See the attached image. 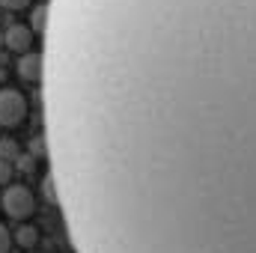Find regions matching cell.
I'll use <instances>...</instances> for the list:
<instances>
[{"label": "cell", "mask_w": 256, "mask_h": 253, "mask_svg": "<svg viewBox=\"0 0 256 253\" xmlns=\"http://www.w3.org/2000/svg\"><path fill=\"white\" fill-rule=\"evenodd\" d=\"M0 206L12 220H27L36 212V196L27 185H6L3 196H0Z\"/></svg>", "instance_id": "obj_1"}, {"label": "cell", "mask_w": 256, "mask_h": 253, "mask_svg": "<svg viewBox=\"0 0 256 253\" xmlns=\"http://www.w3.org/2000/svg\"><path fill=\"white\" fill-rule=\"evenodd\" d=\"M27 116V98L12 90V86H3L0 90V126L3 128H15L24 122Z\"/></svg>", "instance_id": "obj_2"}, {"label": "cell", "mask_w": 256, "mask_h": 253, "mask_svg": "<svg viewBox=\"0 0 256 253\" xmlns=\"http://www.w3.org/2000/svg\"><path fill=\"white\" fill-rule=\"evenodd\" d=\"M3 42H6L9 51H15L21 57V54L33 51V30L27 24H9L6 33H3Z\"/></svg>", "instance_id": "obj_3"}, {"label": "cell", "mask_w": 256, "mask_h": 253, "mask_svg": "<svg viewBox=\"0 0 256 253\" xmlns=\"http://www.w3.org/2000/svg\"><path fill=\"white\" fill-rule=\"evenodd\" d=\"M42 74H45V60H42V54H33V51H27V54H21L18 57V78L21 80H42Z\"/></svg>", "instance_id": "obj_4"}, {"label": "cell", "mask_w": 256, "mask_h": 253, "mask_svg": "<svg viewBox=\"0 0 256 253\" xmlns=\"http://www.w3.org/2000/svg\"><path fill=\"white\" fill-rule=\"evenodd\" d=\"M39 242V232H36V226H30V224H24L15 236H12V244H18V248H33Z\"/></svg>", "instance_id": "obj_5"}, {"label": "cell", "mask_w": 256, "mask_h": 253, "mask_svg": "<svg viewBox=\"0 0 256 253\" xmlns=\"http://www.w3.org/2000/svg\"><path fill=\"white\" fill-rule=\"evenodd\" d=\"M30 30H33V33H39V30H48V3H39V6L33 9Z\"/></svg>", "instance_id": "obj_6"}, {"label": "cell", "mask_w": 256, "mask_h": 253, "mask_svg": "<svg viewBox=\"0 0 256 253\" xmlns=\"http://www.w3.org/2000/svg\"><path fill=\"white\" fill-rule=\"evenodd\" d=\"M42 188H45V200H48L51 206H57V202H60V190H57V182H54V176H45Z\"/></svg>", "instance_id": "obj_7"}, {"label": "cell", "mask_w": 256, "mask_h": 253, "mask_svg": "<svg viewBox=\"0 0 256 253\" xmlns=\"http://www.w3.org/2000/svg\"><path fill=\"white\" fill-rule=\"evenodd\" d=\"M12 250V232L0 224V253H9Z\"/></svg>", "instance_id": "obj_8"}, {"label": "cell", "mask_w": 256, "mask_h": 253, "mask_svg": "<svg viewBox=\"0 0 256 253\" xmlns=\"http://www.w3.org/2000/svg\"><path fill=\"white\" fill-rule=\"evenodd\" d=\"M33 0H0V6L3 9H12V12H21V9H27Z\"/></svg>", "instance_id": "obj_9"}, {"label": "cell", "mask_w": 256, "mask_h": 253, "mask_svg": "<svg viewBox=\"0 0 256 253\" xmlns=\"http://www.w3.org/2000/svg\"><path fill=\"white\" fill-rule=\"evenodd\" d=\"M9 179H12V164L0 158V185H9Z\"/></svg>", "instance_id": "obj_10"}]
</instances>
